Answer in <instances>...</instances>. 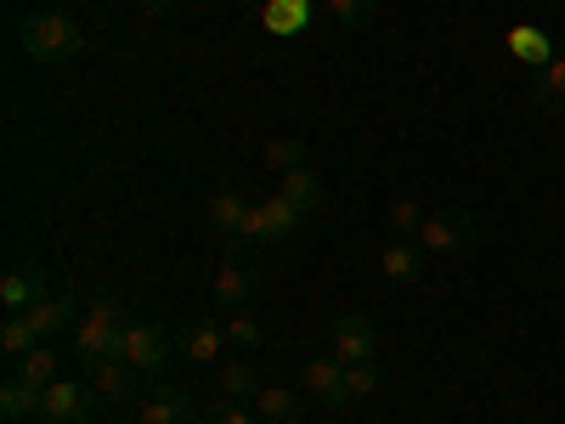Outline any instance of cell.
Listing matches in <instances>:
<instances>
[{"instance_id": "7a4b0ae2", "label": "cell", "mask_w": 565, "mask_h": 424, "mask_svg": "<svg viewBox=\"0 0 565 424\" xmlns=\"http://www.w3.org/2000/svg\"><path fill=\"white\" fill-rule=\"evenodd\" d=\"M125 311H119V300L114 295H97L85 306V317L74 322V357H79V368H97V362H108V357H119V335H125Z\"/></svg>"}, {"instance_id": "484cf974", "label": "cell", "mask_w": 565, "mask_h": 424, "mask_svg": "<svg viewBox=\"0 0 565 424\" xmlns=\"http://www.w3.org/2000/svg\"><path fill=\"white\" fill-rule=\"evenodd\" d=\"M260 165H266V170H277V176L306 170V148H300V141H289V136H271L266 148H260Z\"/></svg>"}, {"instance_id": "d6986e66", "label": "cell", "mask_w": 565, "mask_h": 424, "mask_svg": "<svg viewBox=\"0 0 565 424\" xmlns=\"http://www.w3.org/2000/svg\"><path fill=\"white\" fill-rule=\"evenodd\" d=\"M215 396H226V402H255V396H260V373H255L249 362H221Z\"/></svg>"}, {"instance_id": "3957f363", "label": "cell", "mask_w": 565, "mask_h": 424, "mask_svg": "<svg viewBox=\"0 0 565 424\" xmlns=\"http://www.w3.org/2000/svg\"><path fill=\"white\" fill-rule=\"evenodd\" d=\"M119 362H130L141 380H159L164 362H170V335L153 317H130L125 335H119Z\"/></svg>"}, {"instance_id": "603a6c76", "label": "cell", "mask_w": 565, "mask_h": 424, "mask_svg": "<svg viewBox=\"0 0 565 424\" xmlns=\"http://www.w3.org/2000/svg\"><path fill=\"white\" fill-rule=\"evenodd\" d=\"M282 199H289L300 215H317L322 210V181L311 170H289V176H282Z\"/></svg>"}, {"instance_id": "30bf717a", "label": "cell", "mask_w": 565, "mask_h": 424, "mask_svg": "<svg viewBox=\"0 0 565 424\" xmlns=\"http://www.w3.org/2000/svg\"><path fill=\"white\" fill-rule=\"evenodd\" d=\"M23 317H29V328H34L40 340H57V335H74V322H79L85 311H79V300H74V295H57V289H52L45 300H34Z\"/></svg>"}, {"instance_id": "7c38bea8", "label": "cell", "mask_w": 565, "mask_h": 424, "mask_svg": "<svg viewBox=\"0 0 565 424\" xmlns=\"http://www.w3.org/2000/svg\"><path fill=\"white\" fill-rule=\"evenodd\" d=\"M255 289H260V283H255V272H249L238 255H226V261L215 266V306H221V311H249V306H255Z\"/></svg>"}, {"instance_id": "ac0fdd59", "label": "cell", "mask_w": 565, "mask_h": 424, "mask_svg": "<svg viewBox=\"0 0 565 424\" xmlns=\"http://www.w3.org/2000/svg\"><path fill=\"white\" fill-rule=\"evenodd\" d=\"M40 402H45V391L29 385L23 373H12V380L0 385V413H7L12 424H18V418H40Z\"/></svg>"}, {"instance_id": "8fae6325", "label": "cell", "mask_w": 565, "mask_h": 424, "mask_svg": "<svg viewBox=\"0 0 565 424\" xmlns=\"http://www.w3.org/2000/svg\"><path fill=\"white\" fill-rule=\"evenodd\" d=\"M186 413H193V396L181 385H148L136 396V424H186Z\"/></svg>"}, {"instance_id": "ffe728a7", "label": "cell", "mask_w": 565, "mask_h": 424, "mask_svg": "<svg viewBox=\"0 0 565 424\" xmlns=\"http://www.w3.org/2000/svg\"><path fill=\"white\" fill-rule=\"evenodd\" d=\"M249 407H255L266 424H300V407H306V402H300L295 391H282V385H260V396H255Z\"/></svg>"}, {"instance_id": "ba28073f", "label": "cell", "mask_w": 565, "mask_h": 424, "mask_svg": "<svg viewBox=\"0 0 565 424\" xmlns=\"http://www.w3.org/2000/svg\"><path fill=\"white\" fill-rule=\"evenodd\" d=\"M249 199L244 193H232V187H221V193L210 199V232L226 244V255H238L244 250V232H249Z\"/></svg>"}, {"instance_id": "1f68e13d", "label": "cell", "mask_w": 565, "mask_h": 424, "mask_svg": "<svg viewBox=\"0 0 565 424\" xmlns=\"http://www.w3.org/2000/svg\"><path fill=\"white\" fill-rule=\"evenodd\" d=\"M136 7L148 12V18H170V12H175V0H136Z\"/></svg>"}, {"instance_id": "9a60e30c", "label": "cell", "mask_w": 565, "mask_h": 424, "mask_svg": "<svg viewBox=\"0 0 565 424\" xmlns=\"http://www.w3.org/2000/svg\"><path fill=\"white\" fill-rule=\"evenodd\" d=\"M136 380H141V373H136L130 362H119V357H108V362H97V368H85V385L97 391L103 402H136V396H141Z\"/></svg>"}, {"instance_id": "52a82bcc", "label": "cell", "mask_w": 565, "mask_h": 424, "mask_svg": "<svg viewBox=\"0 0 565 424\" xmlns=\"http://www.w3.org/2000/svg\"><path fill=\"white\" fill-rule=\"evenodd\" d=\"M328 340H334L328 351H334L345 368H351V362H373V357H380V335H373V322H367V317H356V311H340V317H334V328H328Z\"/></svg>"}, {"instance_id": "4dcf8cb0", "label": "cell", "mask_w": 565, "mask_h": 424, "mask_svg": "<svg viewBox=\"0 0 565 424\" xmlns=\"http://www.w3.org/2000/svg\"><path fill=\"white\" fill-rule=\"evenodd\" d=\"M255 418H260V413H255L249 402H226V396H221V402L210 407V418H204V424H255Z\"/></svg>"}, {"instance_id": "f546056e", "label": "cell", "mask_w": 565, "mask_h": 424, "mask_svg": "<svg viewBox=\"0 0 565 424\" xmlns=\"http://www.w3.org/2000/svg\"><path fill=\"white\" fill-rule=\"evenodd\" d=\"M266 23H277V29H295V23H311V0H277V7L266 12Z\"/></svg>"}, {"instance_id": "44dd1931", "label": "cell", "mask_w": 565, "mask_h": 424, "mask_svg": "<svg viewBox=\"0 0 565 424\" xmlns=\"http://www.w3.org/2000/svg\"><path fill=\"white\" fill-rule=\"evenodd\" d=\"M509 52L521 57V63H532V74H537L543 63H554L548 34H543V29H532V23H514V29H509Z\"/></svg>"}, {"instance_id": "5bb4252c", "label": "cell", "mask_w": 565, "mask_h": 424, "mask_svg": "<svg viewBox=\"0 0 565 424\" xmlns=\"http://www.w3.org/2000/svg\"><path fill=\"white\" fill-rule=\"evenodd\" d=\"M226 346H232V340H226V322H215V317H193V322L175 335V351H181L186 362H215Z\"/></svg>"}, {"instance_id": "4316f807", "label": "cell", "mask_w": 565, "mask_h": 424, "mask_svg": "<svg viewBox=\"0 0 565 424\" xmlns=\"http://www.w3.org/2000/svg\"><path fill=\"white\" fill-rule=\"evenodd\" d=\"M373 12H380V0H328V18L340 29H362V23H373Z\"/></svg>"}, {"instance_id": "d4e9b609", "label": "cell", "mask_w": 565, "mask_h": 424, "mask_svg": "<svg viewBox=\"0 0 565 424\" xmlns=\"http://www.w3.org/2000/svg\"><path fill=\"white\" fill-rule=\"evenodd\" d=\"M380 391H385V368H380V357L345 368V396H351V402H367V396H380Z\"/></svg>"}, {"instance_id": "6da1fadb", "label": "cell", "mask_w": 565, "mask_h": 424, "mask_svg": "<svg viewBox=\"0 0 565 424\" xmlns=\"http://www.w3.org/2000/svg\"><path fill=\"white\" fill-rule=\"evenodd\" d=\"M18 52L23 57H34V63H74L79 52H85V34H79V23L68 18V12H29V18H18Z\"/></svg>"}, {"instance_id": "7402d4cb", "label": "cell", "mask_w": 565, "mask_h": 424, "mask_svg": "<svg viewBox=\"0 0 565 424\" xmlns=\"http://www.w3.org/2000/svg\"><path fill=\"white\" fill-rule=\"evenodd\" d=\"M18 373L29 385H40V391H52L57 380H63V351H52V346H34L23 362H18Z\"/></svg>"}, {"instance_id": "cb8c5ba5", "label": "cell", "mask_w": 565, "mask_h": 424, "mask_svg": "<svg viewBox=\"0 0 565 424\" xmlns=\"http://www.w3.org/2000/svg\"><path fill=\"white\" fill-rule=\"evenodd\" d=\"M34 346H45V340L29 328V317H23V311H7V322H0V351H7L12 362H23Z\"/></svg>"}, {"instance_id": "f1b7e54d", "label": "cell", "mask_w": 565, "mask_h": 424, "mask_svg": "<svg viewBox=\"0 0 565 424\" xmlns=\"http://www.w3.org/2000/svg\"><path fill=\"white\" fill-rule=\"evenodd\" d=\"M226 340L232 346H260V322L249 311H226Z\"/></svg>"}, {"instance_id": "e0dca14e", "label": "cell", "mask_w": 565, "mask_h": 424, "mask_svg": "<svg viewBox=\"0 0 565 424\" xmlns=\"http://www.w3.org/2000/svg\"><path fill=\"white\" fill-rule=\"evenodd\" d=\"M380 272H385L391 283H418V277H424V244H418V239H396V244L380 255Z\"/></svg>"}, {"instance_id": "83f0119b", "label": "cell", "mask_w": 565, "mask_h": 424, "mask_svg": "<svg viewBox=\"0 0 565 424\" xmlns=\"http://www.w3.org/2000/svg\"><path fill=\"white\" fill-rule=\"evenodd\" d=\"M418 226H424V210L413 199H396L391 204V232H396V239H418Z\"/></svg>"}, {"instance_id": "2e32d148", "label": "cell", "mask_w": 565, "mask_h": 424, "mask_svg": "<svg viewBox=\"0 0 565 424\" xmlns=\"http://www.w3.org/2000/svg\"><path fill=\"white\" fill-rule=\"evenodd\" d=\"M532 108L565 119V57H554V63H543V68L532 74Z\"/></svg>"}, {"instance_id": "8992f818", "label": "cell", "mask_w": 565, "mask_h": 424, "mask_svg": "<svg viewBox=\"0 0 565 424\" xmlns=\"http://www.w3.org/2000/svg\"><path fill=\"white\" fill-rule=\"evenodd\" d=\"M306 215L282 199V193H271V199H260L255 210H249V232H244V244H282V239H295V226H300Z\"/></svg>"}, {"instance_id": "277c9868", "label": "cell", "mask_w": 565, "mask_h": 424, "mask_svg": "<svg viewBox=\"0 0 565 424\" xmlns=\"http://www.w3.org/2000/svg\"><path fill=\"white\" fill-rule=\"evenodd\" d=\"M476 215H469L463 204H447V210H430L424 215V226H418V244H424V255H463L469 244H476Z\"/></svg>"}, {"instance_id": "5b68a950", "label": "cell", "mask_w": 565, "mask_h": 424, "mask_svg": "<svg viewBox=\"0 0 565 424\" xmlns=\"http://www.w3.org/2000/svg\"><path fill=\"white\" fill-rule=\"evenodd\" d=\"M103 407V396L90 385H74V380H57L52 391H45L40 402V424H90Z\"/></svg>"}, {"instance_id": "9c48e42d", "label": "cell", "mask_w": 565, "mask_h": 424, "mask_svg": "<svg viewBox=\"0 0 565 424\" xmlns=\"http://www.w3.org/2000/svg\"><path fill=\"white\" fill-rule=\"evenodd\" d=\"M45 295H52V289H45L40 261H12L7 272H0V306H7V311H29Z\"/></svg>"}, {"instance_id": "4fadbf2b", "label": "cell", "mask_w": 565, "mask_h": 424, "mask_svg": "<svg viewBox=\"0 0 565 424\" xmlns=\"http://www.w3.org/2000/svg\"><path fill=\"white\" fill-rule=\"evenodd\" d=\"M306 396H317L322 407H345L351 402L345 396V362L334 351H322V357L306 362Z\"/></svg>"}]
</instances>
